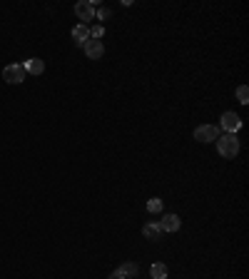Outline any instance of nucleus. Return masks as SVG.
<instances>
[{
    "instance_id": "f03ea898",
    "label": "nucleus",
    "mask_w": 249,
    "mask_h": 279,
    "mask_svg": "<svg viewBox=\"0 0 249 279\" xmlns=\"http://www.w3.org/2000/svg\"><path fill=\"white\" fill-rule=\"evenodd\" d=\"M25 67L23 65H8L5 70H3V80L5 83H10V85H20L23 80H25Z\"/></svg>"
},
{
    "instance_id": "1a4fd4ad",
    "label": "nucleus",
    "mask_w": 249,
    "mask_h": 279,
    "mask_svg": "<svg viewBox=\"0 0 249 279\" xmlns=\"http://www.w3.org/2000/svg\"><path fill=\"white\" fill-rule=\"evenodd\" d=\"M25 72H30V75H43L45 72V62L40 60V58H30V60H25Z\"/></svg>"
},
{
    "instance_id": "39448f33",
    "label": "nucleus",
    "mask_w": 249,
    "mask_h": 279,
    "mask_svg": "<svg viewBox=\"0 0 249 279\" xmlns=\"http://www.w3.org/2000/svg\"><path fill=\"white\" fill-rule=\"evenodd\" d=\"M219 127H222L227 135H234V132L242 127V120H239V115H237V112H232V110H229V112H224V115H222Z\"/></svg>"
},
{
    "instance_id": "9d476101",
    "label": "nucleus",
    "mask_w": 249,
    "mask_h": 279,
    "mask_svg": "<svg viewBox=\"0 0 249 279\" xmlns=\"http://www.w3.org/2000/svg\"><path fill=\"white\" fill-rule=\"evenodd\" d=\"M117 272H120L124 279H135L140 269H137V264H135V262H124V264H120V267H117Z\"/></svg>"
},
{
    "instance_id": "6e6552de",
    "label": "nucleus",
    "mask_w": 249,
    "mask_h": 279,
    "mask_svg": "<svg viewBox=\"0 0 249 279\" xmlns=\"http://www.w3.org/2000/svg\"><path fill=\"white\" fill-rule=\"evenodd\" d=\"M72 40H75L77 45L85 48V43L90 40V28H88V25H77V28H72Z\"/></svg>"
},
{
    "instance_id": "423d86ee",
    "label": "nucleus",
    "mask_w": 249,
    "mask_h": 279,
    "mask_svg": "<svg viewBox=\"0 0 249 279\" xmlns=\"http://www.w3.org/2000/svg\"><path fill=\"white\" fill-rule=\"evenodd\" d=\"M85 55L90 58V60H100L102 55H105V45H102V40H88L85 43Z\"/></svg>"
},
{
    "instance_id": "4468645a",
    "label": "nucleus",
    "mask_w": 249,
    "mask_h": 279,
    "mask_svg": "<svg viewBox=\"0 0 249 279\" xmlns=\"http://www.w3.org/2000/svg\"><path fill=\"white\" fill-rule=\"evenodd\" d=\"M162 210V200L159 197H152L150 202H147V212H159Z\"/></svg>"
},
{
    "instance_id": "f8f14e48",
    "label": "nucleus",
    "mask_w": 249,
    "mask_h": 279,
    "mask_svg": "<svg viewBox=\"0 0 249 279\" xmlns=\"http://www.w3.org/2000/svg\"><path fill=\"white\" fill-rule=\"evenodd\" d=\"M150 274H152V279H167V267L164 264H152Z\"/></svg>"
},
{
    "instance_id": "9b49d317",
    "label": "nucleus",
    "mask_w": 249,
    "mask_h": 279,
    "mask_svg": "<svg viewBox=\"0 0 249 279\" xmlns=\"http://www.w3.org/2000/svg\"><path fill=\"white\" fill-rule=\"evenodd\" d=\"M142 234H145L147 240H159V237H162V229H159V224L150 222V224H145V227H142Z\"/></svg>"
},
{
    "instance_id": "7ed1b4c3",
    "label": "nucleus",
    "mask_w": 249,
    "mask_h": 279,
    "mask_svg": "<svg viewBox=\"0 0 249 279\" xmlns=\"http://www.w3.org/2000/svg\"><path fill=\"white\" fill-rule=\"evenodd\" d=\"M219 137V127L217 125H199L194 130V140L197 142H215Z\"/></svg>"
},
{
    "instance_id": "ddd939ff",
    "label": "nucleus",
    "mask_w": 249,
    "mask_h": 279,
    "mask_svg": "<svg viewBox=\"0 0 249 279\" xmlns=\"http://www.w3.org/2000/svg\"><path fill=\"white\" fill-rule=\"evenodd\" d=\"M237 100H239L242 105H247V102H249V90H247V85H239V88H237Z\"/></svg>"
},
{
    "instance_id": "20e7f679",
    "label": "nucleus",
    "mask_w": 249,
    "mask_h": 279,
    "mask_svg": "<svg viewBox=\"0 0 249 279\" xmlns=\"http://www.w3.org/2000/svg\"><path fill=\"white\" fill-rule=\"evenodd\" d=\"M75 15L82 20V25H88L90 20H95V3H90V0L75 3Z\"/></svg>"
},
{
    "instance_id": "f257e3e1",
    "label": "nucleus",
    "mask_w": 249,
    "mask_h": 279,
    "mask_svg": "<svg viewBox=\"0 0 249 279\" xmlns=\"http://www.w3.org/2000/svg\"><path fill=\"white\" fill-rule=\"evenodd\" d=\"M217 152L224 160H234L239 155V140L234 135H224V137H217Z\"/></svg>"
},
{
    "instance_id": "0eeeda50",
    "label": "nucleus",
    "mask_w": 249,
    "mask_h": 279,
    "mask_svg": "<svg viewBox=\"0 0 249 279\" xmlns=\"http://www.w3.org/2000/svg\"><path fill=\"white\" fill-rule=\"evenodd\" d=\"M159 224V229L162 232H177L180 229V224H182V219L177 217V215H164V217L157 222Z\"/></svg>"
},
{
    "instance_id": "2eb2a0df",
    "label": "nucleus",
    "mask_w": 249,
    "mask_h": 279,
    "mask_svg": "<svg viewBox=\"0 0 249 279\" xmlns=\"http://www.w3.org/2000/svg\"><path fill=\"white\" fill-rule=\"evenodd\" d=\"M110 279H124V277H122V274H120V272H117V269H115V272L110 274Z\"/></svg>"
}]
</instances>
